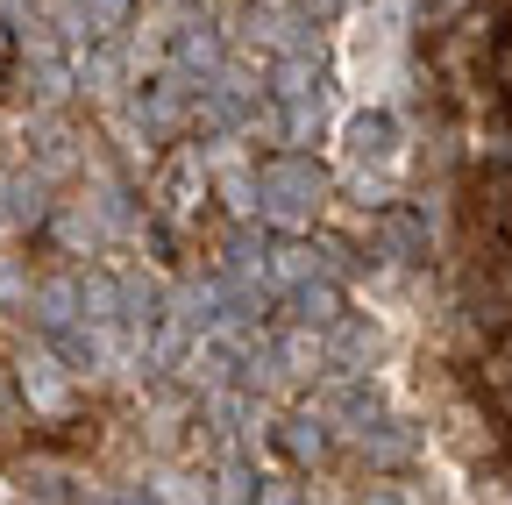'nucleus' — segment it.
<instances>
[{
    "label": "nucleus",
    "mask_w": 512,
    "mask_h": 505,
    "mask_svg": "<svg viewBox=\"0 0 512 505\" xmlns=\"http://www.w3.org/2000/svg\"><path fill=\"white\" fill-rule=\"evenodd\" d=\"M150 200H157L164 221L207 214V171H200V157H192V150H171V157L157 164V178H150Z\"/></svg>",
    "instance_id": "1"
},
{
    "label": "nucleus",
    "mask_w": 512,
    "mask_h": 505,
    "mask_svg": "<svg viewBox=\"0 0 512 505\" xmlns=\"http://www.w3.org/2000/svg\"><path fill=\"white\" fill-rule=\"evenodd\" d=\"M477 399H484L498 420H512V321L484 342V363H477Z\"/></svg>",
    "instance_id": "2"
},
{
    "label": "nucleus",
    "mask_w": 512,
    "mask_h": 505,
    "mask_svg": "<svg viewBox=\"0 0 512 505\" xmlns=\"http://www.w3.org/2000/svg\"><path fill=\"white\" fill-rule=\"evenodd\" d=\"M484 86L498 93V107L512 114V36H498L491 43V57H484Z\"/></svg>",
    "instance_id": "3"
}]
</instances>
